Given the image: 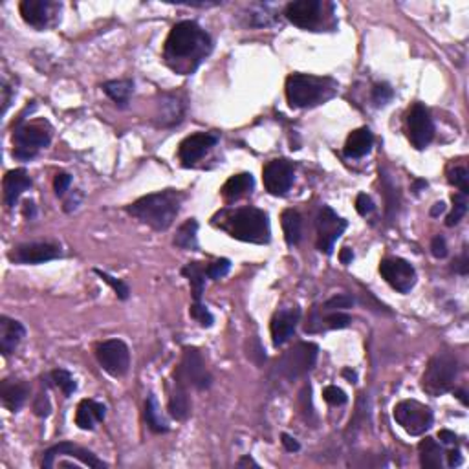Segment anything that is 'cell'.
I'll return each instance as SVG.
<instances>
[{"instance_id": "1", "label": "cell", "mask_w": 469, "mask_h": 469, "mask_svg": "<svg viewBox=\"0 0 469 469\" xmlns=\"http://www.w3.org/2000/svg\"><path fill=\"white\" fill-rule=\"evenodd\" d=\"M213 48V41L195 21L174 24L163 48L167 66L176 74L189 75L202 65Z\"/></svg>"}, {"instance_id": "2", "label": "cell", "mask_w": 469, "mask_h": 469, "mask_svg": "<svg viewBox=\"0 0 469 469\" xmlns=\"http://www.w3.org/2000/svg\"><path fill=\"white\" fill-rule=\"evenodd\" d=\"M213 224L226 231L230 237L249 244H268L271 231H269L268 215L259 207H237L222 209L213 218Z\"/></svg>"}, {"instance_id": "3", "label": "cell", "mask_w": 469, "mask_h": 469, "mask_svg": "<svg viewBox=\"0 0 469 469\" xmlns=\"http://www.w3.org/2000/svg\"><path fill=\"white\" fill-rule=\"evenodd\" d=\"M183 202V195L174 189L152 193V195L141 196L139 200L126 207V211L139 222L156 231H167L173 226L174 218L180 213V205Z\"/></svg>"}, {"instance_id": "4", "label": "cell", "mask_w": 469, "mask_h": 469, "mask_svg": "<svg viewBox=\"0 0 469 469\" xmlns=\"http://www.w3.org/2000/svg\"><path fill=\"white\" fill-rule=\"evenodd\" d=\"M335 83L332 79L316 77L308 74H293L286 79V97L293 109L316 107L335 96Z\"/></svg>"}, {"instance_id": "5", "label": "cell", "mask_w": 469, "mask_h": 469, "mask_svg": "<svg viewBox=\"0 0 469 469\" xmlns=\"http://www.w3.org/2000/svg\"><path fill=\"white\" fill-rule=\"evenodd\" d=\"M456 372H458V363L455 356L442 352L431 357L427 363V369L421 376V389L429 396H442L449 392L455 385Z\"/></svg>"}, {"instance_id": "6", "label": "cell", "mask_w": 469, "mask_h": 469, "mask_svg": "<svg viewBox=\"0 0 469 469\" xmlns=\"http://www.w3.org/2000/svg\"><path fill=\"white\" fill-rule=\"evenodd\" d=\"M50 139L52 131L46 123H24V119H18L14 132V156L22 161L31 160L50 144Z\"/></svg>"}, {"instance_id": "7", "label": "cell", "mask_w": 469, "mask_h": 469, "mask_svg": "<svg viewBox=\"0 0 469 469\" xmlns=\"http://www.w3.org/2000/svg\"><path fill=\"white\" fill-rule=\"evenodd\" d=\"M319 348L313 343H299L277 361V370L286 379H297L313 369Z\"/></svg>"}, {"instance_id": "8", "label": "cell", "mask_w": 469, "mask_h": 469, "mask_svg": "<svg viewBox=\"0 0 469 469\" xmlns=\"http://www.w3.org/2000/svg\"><path fill=\"white\" fill-rule=\"evenodd\" d=\"M326 9H332V4H326L323 0H296L286 6L284 15L297 28L319 31L325 24Z\"/></svg>"}, {"instance_id": "9", "label": "cell", "mask_w": 469, "mask_h": 469, "mask_svg": "<svg viewBox=\"0 0 469 469\" xmlns=\"http://www.w3.org/2000/svg\"><path fill=\"white\" fill-rule=\"evenodd\" d=\"M394 420L411 436H420L433 426V411L416 400H405L394 407Z\"/></svg>"}, {"instance_id": "10", "label": "cell", "mask_w": 469, "mask_h": 469, "mask_svg": "<svg viewBox=\"0 0 469 469\" xmlns=\"http://www.w3.org/2000/svg\"><path fill=\"white\" fill-rule=\"evenodd\" d=\"M174 378L183 382L185 385H193L195 389H198V391L209 389V387H211V382H213L207 367H205L204 357H202L200 352L193 347L183 348L182 365L176 369Z\"/></svg>"}, {"instance_id": "11", "label": "cell", "mask_w": 469, "mask_h": 469, "mask_svg": "<svg viewBox=\"0 0 469 469\" xmlns=\"http://www.w3.org/2000/svg\"><path fill=\"white\" fill-rule=\"evenodd\" d=\"M96 356L104 372H109L114 378H122L129 372L131 352L122 339H109L99 343L96 348Z\"/></svg>"}, {"instance_id": "12", "label": "cell", "mask_w": 469, "mask_h": 469, "mask_svg": "<svg viewBox=\"0 0 469 469\" xmlns=\"http://www.w3.org/2000/svg\"><path fill=\"white\" fill-rule=\"evenodd\" d=\"M379 274L400 293H409L416 284V269L413 268L411 262L398 259V257L383 259L382 264H379Z\"/></svg>"}, {"instance_id": "13", "label": "cell", "mask_w": 469, "mask_h": 469, "mask_svg": "<svg viewBox=\"0 0 469 469\" xmlns=\"http://www.w3.org/2000/svg\"><path fill=\"white\" fill-rule=\"evenodd\" d=\"M407 134L414 149L421 151L435 138V123L431 117L429 110L424 104L416 103L409 110L407 116Z\"/></svg>"}, {"instance_id": "14", "label": "cell", "mask_w": 469, "mask_h": 469, "mask_svg": "<svg viewBox=\"0 0 469 469\" xmlns=\"http://www.w3.org/2000/svg\"><path fill=\"white\" fill-rule=\"evenodd\" d=\"M348 227V222L345 218L338 217L334 209L328 205H323L318 217V249L321 253L330 255L334 249L335 240L343 234V231Z\"/></svg>"}, {"instance_id": "15", "label": "cell", "mask_w": 469, "mask_h": 469, "mask_svg": "<svg viewBox=\"0 0 469 469\" xmlns=\"http://www.w3.org/2000/svg\"><path fill=\"white\" fill-rule=\"evenodd\" d=\"M293 178H296V169L288 160H271L262 171V180L269 195H286L293 183Z\"/></svg>"}, {"instance_id": "16", "label": "cell", "mask_w": 469, "mask_h": 469, "mask_svg": "<svg viewBox=\"0 0 469 469\" xmlns=\"http://www.w3.org/2000/svg\"><path fill=\"white\" fill-rule=\"evenodd\" d=\"M66 456H68V458H75V460H79L83 465H88V468H94V469L107 468V464L101 462L94 453H90L88 449L79 448V446H74V443L70 442L57 443V446H53V448H50L48 451L44 453L43 468L46 469L53 468L55 462H59L61 458H66Z\"/></svg>"}, {"instance_id": "17", "label": "cell", "mask_w": 469, "mask_h": 469, "mask_svg": "<svg viewBox=\"0 0 469 469\" xmlns=\"http://www.w3.org/2000/svg\"><path fill=\"white\" fill-rule=\"evenodd\" d=\"M61 11V4L52 0H22L21 15L26 24L35 30H46L53 22V18Z\"/></svg>"}, {"instance_id": "18", "label": "cell", "mask_w": 469, "mask_h": 469, "mask_svg": "<svg viewBox=\"0 0 469 469\" xmlns=\"http://www.w3.org/2000/svg\"><path fill=\"white\" fill-rule=\"evenodd\" d=\"M59 257H61L59 246L48 242L22 244L9 253V259L17 264H44L48 261H55Z\"/></svg>"}, {"instance_id": "19", "label": "cell", "mask_w": 469, "mask_h": 469, "mask_svg": "<svg viewBox=\"0 0 469 469\" xmlns=\"http://www.w3.org/2000/svg\"><path fill=\"white\" fill-rule=\"evenodd\" d=\"M299 319H301V308H297V306L281 310V312L275 313L274 319H271V325H269V330H271V341H274L275 348L283 347L286 341H290L291 335L296 334Z\"/></svg>"}, {"instance_id": "20", "label": "cell", "mask_w": 469, "mask_h": 469, "mask_svg": "<svg viewBox=\"0 0 469 469\" xmlns=\"http://www.w3.org/2000/svg\"><path fill=\"white\" fill-rule=\"evenodd\" d=\"M218 141L217 134H209V132H200V134H193L189 138H185L180 144L178 156L180 160L189 166V163H195L196 160H200L205 152L211 147H215Z\"/></svg>"}, {"instance_id": "21", "label": "cell", "mask_w": 469, "mask_h": 469, "mask_svg": "<svg viewBox=\"0 0 469 469\" xmlns=\"http://www.w3.org/2000/svg\"><path fill=\"white\" fill-rule=\"evenodd\" d=\"M30 396V385L24 382H15V379H4L0 383V400L8 411L17 413L21 407L26 404Z\"/></svg>"}, {"instance_id": "22", "label": "cell", "mask_w": 469, "mask_h": 469, "mask_svg": "<svg viewBox=\"0 0 469 469\" xmlns=\"http://www.w3.org/2000/svg\"><path fill=\"white\" fill-rule=\"evenodd\" d=\"M24 335H26V328L21 321H15L6 316L0 318V350L4 356H9L17 350Z\"/></svg>"}, {"instance_id": "23", "label": "cell", "mask_w": 469, "mask_h": 469, "mask_svg": "<svg viewBox=\"0 0 469 469\" xmlns=\"http://www.w3.org/2000/svg\"><path fill=\"white\" fill-rule=\"evenodd\" d=\"M2 187H4V204L8 205V207H14L18 202V198H21L22 193L28 191L31 187L30 174H28L26 169L9 171L4 176Z\"/></svg>"}, {"instance_id": "24", "label": "cell", "mask_w": 469, "mask_h": 469, "mask_svg": "<svg viewBox=\"0 0 469 469\" xmlns=\"http://www.w3.org/2000/svg\"><path fill=\"white\" fill-rule=\"evenodd\" d=\"M107 416V407L96 400H83L77 405V413H75V424L81 429L92 431L94 427L104 420Z\"/></svg>"}, {"instance_id": "25", "label": "cell", "mask_w": 469, "mask_h": 469, "mask_svg": "<svg viewBox=\"0 0 469 469\" xmlns=\"http://www.w3.org/2000/svg\"><path fill=\"white\" fill-rule=\"evenodd\" d=\"M374 144V136L372 132L363 126V129H357V131L352 132L348 136L347 144H345V156L347 158H363L367 156L372 149Z\"/></svg>"}, {"instance_id": "26", "label": "cell", "mask_w": 469, "mask_h": 469, "mask_svg": "<svg viewBox=\"0 0 469 469\" xmlns=\"http://www.w3.org/2000/svg\"><path fill=\"white\" fill-rule=\"evenodd\" d=\"M169 413L176 420L183 421L191 414V400L187 394L185 383L174 378V391L171 392L169 398Z\"/></svg>"}, {"instance_id": "27", "label": "cell", "mask_w": 469, "mask_h": 469, "mask_svg": "<svg viewBox=\"0 0 469 469\" xmlns=\"http://www.w3.org/2000/svg\"><path fill=\"white\" fill-rule=\"evenodd\" d=\"M253 185H255V180H253V176L249 173L234 174V176H231V178L222 185V196H224L227 202L239 200V198L252 193Z\"/></svg>"}, {"instance_id": "28", "label": "cell", "mask_w": 469, "mask_h": 469, "mask_svg": "<svg viewBox=\"0 0 469 469\" xmlns=\"http://www.w3.org/2000/svg\"><path fill=\"white\" fill-rule=\"evenodd\" d=\"M183 116V103L176 96H163L160 101V110H158V125L171 126L180 123Z\"/></svg>"}, {"instance_id": "29", "label": "cell", "mask_w": 469, "mask_h": 469, "mask_svg": "<svg viewBox=\"0 0 469 469\" xmlns=\"http://www.w3.org/2000/svg\"><path fill=\"white\" fill-rule=\"evenodd\" d=\"M103 90L117 107L125 109L129 101H131L132 92H134V83L131 79H116V81H107L103 85Z\"/></svg>"}, {"instance_id": "30", "label": "cell", "mask_w": 469, "mask_h": 469, "mask_svg": "<svg viewBox=\"0 0 469 469\" xmlns=\"http://www.w3.org/2000/svg\"><path fill=\"white\" fill-rule=\"evenodd\" d=\"M182 274L185 275L193 290V301L195 303H202V293L205 288V275H207V268L202 266L200 262H189L185 268L182 269Z\"/></svg>"}, {"instance_id": "31", "label": "cell", "mask_w": 469, "mask_h": 469, "mask_svg": "<svg viewBox=\"0 0 469 469\" xmlns=\"http://www.w3.org/2000/svg\"><path fill=\"white\" fill-rule=\"evenodd\" d=\"M418 451H420V464L421 468L426 469H442L443 464V451L438 443L433 438L421 440L420 446H418Z\"/></svg>"}, {"instance_id": "32", "label": "cell", "mask_w": 469, "mask_h": 469, "mask_svg": "<svg viewBox=\"0 0 469 469\" xmlns=\"http://www.w3.org/2000/svg\"><path fill=\"white\" fill-rule=\"evenodd\" d=\"M198 222L195 218H189L178 227L176 234H174V246L180 249H191L196 252L198 249Z\"/></svg>"}, {"instance_id": "33", "label": "cell", "mask_w": 469, "mask_h": 469, "mask_svg": "<svg viewBox=\"0 0 469 469\" xmlns=\"http://www.w3.org/2000/svg\"><path fill=\"white\" fill-rule=\"evenodd\" d=\"M281 224H283L284 239H286L288 246H297L301 240V234H303V220H301V215L297 213V211H293V209H286V211H283Z\"/></svg>"}, {"instance_id": "34", "label": "cell", "mask_w": 469, "mask_h": 469, "mask_svg": "<svg viewBox=\"0 0 469 469\" xmlns=\"http://www.w3.org/2000/svg\"><path fill=\"white\" fill-rule=\"evenodd\" d=\"M145 420H147V426L154 433H167L169 431L167 421L160 414V407H158V400L154 394L149 396L147 401H145Z\"/></svg>"}, {"instance_id": "35", "label": "cell", "mask_w": 469, "mask_h": 469, "mask_svg": "<svg viewBox=\"0 0 469 469\" xmlns=\"http://www.w3.org/2000/svg\"><path fill=\"white\" fill-rule=\"evenodd\" d=\"M465 213H468V195L456 193V195H453V211L449 213L446 224H448L449 227L456 226V224L465 217Z\"/></svg>"}, {"instance_id": "36", "label": "cell", "mask_w": 469, "mask_h": 469, "mask_svg": "<svg viewBox=\"0 0 469 469\" xmlns=\"http://www.w3.org/2000/svg\"><path fill=\"white\" fill-rule=\"evenodd\" d=\"M52 379H53V383H55V385L59 387L63 392H65L66 398H70V396L75 392V389H77V385H75V382H74V376H72V374L65 369L53 370Z\"/></svg>"}, {"instance_id": "37", "label": "cell", "mask_w": 469, "mask_h": 469, "mask_svg": "<svg viewBox=\"0 0 469 469\" xmlns=\"http://www.w3.org/2000/svg\"><path fill=\"white\" fill-rule=\"evenodd\" d=\"M449 182L458 187L462 195H469V173L465 167H455L449 171Z\"/></svg>"}, {"instance_id": "38", "label": "cell", "mask_w": 469, "mask_h": 469, "mask_svg": "<svg viewBox=\"0 0 469 469\" xmlns=\"http://www.w3.org/2000/svg\"><path fill=\"white\" fill-rule=\"evenodd\" d=\"M96 274L99 275L101 279H103L104 283L112 286V290L116 291V296L119 297V299H122V301L129 299V293H131V291H129V286H126L123 281H119V279H114L112 275H109L107 271H101V269H96Z\"/></svg>"}, {"instance_id": "39", "label": "cell", "mask_w": 469, "mask_h": 469, "mask_svg": "<svg viewBox=\"0 0 469 469\" xmlns=\"http://www.w3.org/2000/svg\"><path fill=\"white\" fill-rule=\"evenodd\" d=\"M352 304H354V297L343 293V296H335L326 301V303L323 304V312H341V310L350 308Z\"/></svg>"}, {"instance_id": "40", "label": "cell", "mask_w": 469, "mask_h": 469, "mask_svg": "<svg viewBox=\"0 0 469 469\" xmlns=\"http://www.w3.org/2000/svg\"><path fill=\"white\" fill-rule=\"evenodd\" d=\"M352 323V318L348 313L343 312H334L330 316L325 318V328H330V330H341V328H348Z\"/></svg>"}, {"instance_id": "41", "label": "cell", "mask_w": 469, "mask_h": 469, "mask_svg": "<svg viewBox=\"0 0 469 469\" xmlns=\"http://www.w3.org/2000/svg\"><path fill=\"white\" fill-rule=\"evenodd\" d=\"M189 313H191V318L196 319V321L200 323L202 326H211L215 321L213 316H211V312L207 310V306H204L202 303H193Z\"/></svg>"}, {"instance_id": "42", "label": "cell", "mask_w": 469, "mask_h": 469, "mask_svg": "<svg viewBox=\"0 0 469 469\" xmlns=\"http://www.w3.org/2000/svg\"><path fill=\"white\" fill-rule=\"evenodd\" d=\"M323 398H325V400L328 401L330 405H335V407H338V405H345L348 401L347 394H345V392L335 385L325 387V391H323Z\"/></svg>"}, {"instance_id": "43", "label": "cell", "mask_w": 469, "mask_h": 469, "mask_svg": "<svg viewBox=\"0 0 469 469\" xmlns=\"http://www.w3.org/2000/svg\"><path fill=\"white\" fill-rule=\"evenodd\" d=\"M231 268V262L227 259H220V261H215L207 266V277L211 281H218V279L226 277L227 271Z\"/></svg>"}, {"instance_id": "44", "label": "cell", "mask_w": 469, "mask_h": 469, "mask_svg": "<svg viewBox=\"0 0 469 469\" xmlns=\"http://www.w3.org/2000/svg\"><path fill=\"white\" fill-rule=\"evenodd\" d=\"M392 96H394V92H392V88L389 87L387 83H378L372 90V99H374V103L378 104V107L389 103V101L392 99Z\"/></svg>"}, {"instance_id": "45", "label": "cell", "mask_w": 469, "mask_h": 469, "mask_svg": "<svg viewBox=\"0 0 469 469\" xmlns=\"http://www.w3.org/2000/svg\"><path fill=\"white\" fill-rule=\"evenodd\" d=\"M356 209H357V213H360L361 217H369V215L374 211L372 198H370L369 195H365V193H361V195H357V198H356Z\"/></svg>"}, {"instance_id": "46", "label": "cell", "mask_w": 469, "mask_h": 469, "mask_svg": "<svg viewBox=\"0 0 469 469\" xmlns=\"http://www.w3.org/2000/svg\"><path fill=\"white\" fill-rule=\"evenodd\" d=\"M70 183H72V176L66 173H59L53 180V189H55L57 196H63L66 191H68Z\"/></svg>"}, {"instance_id": "47", "label": "cell", "mask_w": 469, "mask_h": 469, "mask_svg": "<svg viewBox=\"0 0 469 469\" xmlns=\"http://www.w3.org/2000/svg\"><path fill=\"white\" fill-rule=\"evenodd\" d=\"M431 252H433V255L436 257V259H446L448 257V244H446V239L443 237H435L433 239V242H431Z\"/></svg>"}, {"instance_id": "48", "label": "cell", "mask_w": 469, "mask_h": 469, "mask_svg": "<svg viewBox=\"0 0 469 469\" xmlns=\"http://www.w3.org/2000/svg\"><path fill=\"white\" fill-rule=\"evenodd\" d=\"M33 411L37 416H48L50 414V401L46 398V394H39L37 396V400L33 404Z\"/></svg>"}, {"instance_id": "49", "label": "cell", "mask_w": 469, "mask_h": 469, "mask_svg": "<svg viewBox=\"0 0 469 469\" xmlns=\"http://www.w3.org/2000/svg\"><path fill=\"white\" fill-rule=\"evenodd\" d=\"M453 269H455L456 274L460 275H468L469 271V257H468V252L462 253V257H458L455 261V266H453Z\"/></svg>"}, {"instance_id": "50", "label": "cell", "mask_w": 469, "mask_h": 469, "mask_svg": "<svg viewBox=\"0 0 469 469\" xmlns=\"http://www.w3.org/2000/svg\"><path fill=\"white\" fill-rule=\"evenodd\" d=\"M281 442H283V446H284V449H286L288 453H297L301 449V443L297 442L296 438H293V436H290V435H286V433H283V436H281Z\"/></svg>"}, {"instance_id": "51", "label": "cell", "mask_w": 469, "mask_h": 469, "mask_svg": "<svg viewBox=\"0 0 469 469\" xmlns=\"http://www.w3.org/2000/svg\"><path fill=\"white\" fill-rule=\"evenodd\" d=\"M462 464V455L458 449H451L448 453V465L449 468H458Z\"/></svg>"}, {"instance_id": "52", "label": "cell", "mask_w": 469, "mask_h": 469, "mask_svg": "<svg viewBox=\"0 0 469 469\" xmlns=\"http://www.w3.org/2000/svg\"><path fill=\"white\" fill-rule=\"evenodd\" d=\"M339 261H341V264L348 266L352 261H354V252H352L350 248H343L341 249V253H339Z\"/></svg>"}, {"instance_id": "53", "label": "cell", "mask_w": 469, "mask_h": 469, "mask_svg": "<svg viewBox=\"0 0 469 469\" xmlns=\"http://www.w3.org/2000/svg\"><path fill=\"white\" fill-rule=\"evenodd\" d=\"M438 438L442 440L443 443H455L456 442V435H455V433H451V431H448V429L440 431Z\"/></svg>"}, {"instance_id": "54", "label": "cell", "mask_w": 469, "mask_h": 469, "mask_svg": "<svg viewBox=\"0 0 469 469\" xmlns=\"http://www.w3.org/2000/svg\"><path fill=\"white\" fill-rule=\"evenodd\" d=\"M237 465H239V468H246V465H252V468H259V464H257V462L253 460V458L249 455L242 456V458H240L239 464H237Z\"/></svg>"}, {"instance_id": "55", "label": "cell", "mask_w": 469, "mask_h": 469, "mask_svg": "<svg viewBox=\"0 0 469 469\" xmlns=\"http://www.w3.org/2000/svg\"><path fill=\"white\" fill-rule=\"evenodd\" d=\"M443 211H446V204H443V202H436V204L433 205V209H431V217H438Z\"/></svg>"}, {"instance_id": "56", "label": "cell", "mask_w": 469, "mask_h": 469, "mask_svg": "<svg viewBox=\"0 0 469 469\" xmlns=\"http://www.w3.org/2000/svg\"><path fill=\"white\" fill-rule=\"evenodd\" d=\"M24 217H26V218H33L35 217V204H33V202H26V204H24Z\"/></svg>"}, {"instance_id": "57", "label": "cell", "mask_w": 469, "mask_h": 469, "mask_svg": "<svg viewBox=\"0 0 469 469\" xmlns=\"http://www.w3.org/2000/svg\"><path fill=\"white\" fill-rule=\"evenodd\" d=\"M343 378H347L350 383H356L357 382V374L354 372V370H350V369H345L343 370Z\"/></svg>"}, {"instance_id": "58", "label": "cell", "mask_w": 469, "mask_h": 469, "mask_svg": "<svg viewBox=\"0 0 469 469\" xmlns=\"http://www.w3.org/2000/svg\"><path fill=\"white\" fill-rule=\"evenodd\" d=\"M421 187H427V182H424V180H418V182L414 183V193L420 191Z\"/></svg>"}, {"instance_id": "59", "label": "cell", "mask_w": 469, "mask_h": 469, "mask_svg": "<svg viewBox=\"0 0 469 469\" xmlns=\"http://www.w3.org/2000/svg\"><path fill=\"white\" fill-rule=\"evenodd\" d=\"M456 396H458V398H460V401L462 404H468V401H465V394H464V391H456Z\"/></svg>"}]
</instances>
